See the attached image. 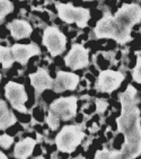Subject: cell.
I'll return each instance as SVG.
<instances>
[{"mask_svg":"<svg viewBox=\"0 0 141 159\" xmlns=\"http://www.w3.org/2000/svg\"><path fill=\"white\" fill-rule=\"evenodd\" d=\"M137 90L133 86H128L120 95L122 112L117 117V131L124 134L125 141L121 151L101 150L95 155V159H134L141 153V124L140 111L137 107Z\"/></svg>","mask_w":141,"mask_h":159,"instance_id":"1","label":"cell"},{"mask_svg":"<svg viewBox=\"0 0 141 159\" xmlns=\"http://www.w3.org/2000/svg\"><path fill=\"white\" fill-rule=\"evenodd\" d=\"M141 20V7L137 3L124 5L115 16L105 14L95 27L97 39H114L119 43L132 41L131 28Z\"/></svg>","mask_w":141,"mask_h":159,"instance_id":"2","label":"cell"},{"mask_svg":"<svg viewBox=\"0 0 141 159\" xmlns=\"http://www.w3.org/2000/svg\"><path fill=\"white\" fill-rule=\"evenodd\" d=\"M84 137L85 133L79 125H66L57 135L55 143L62 152H72L80 144Z\"/></svg>","mask_w":141,"mask_h":159,"instance_id":"3","label":"cell"},{"mask_svg":"<svg viewBox=\"0 0 141 159\" xmlns=\"http://www.w3.org/2000/svg\"><path fill=\"white\" fill-rule=\"evenodd\" d=\"M55 5H57V9H58L60 19H62L68 24L76 23L81 28L87 26V23L90 18V14H89L88 9H86V8H76L71 3L57 2Z\"/></svg>","mask_w":141,"mask_h":159,"instance_id":"4","label":"cell"},{"mask_svg":"<svg viewBox=\"0 0 141 159\" xmlns=\"http://www.w3.org/2000/svg\"><path fill=\"white\" fill-rule=\"evenodd\" d=\"M67 39L59 28L54 26H50L43 33V44L49 50V52L53 57L61 54L66 49Z\"/></svg>","mask_w":141,"mask_h":159,"instance_id":"5","label":"cell"},{"mask_svg":"<svg viewBox=\"0 0 141 159\" xmlns=\"http://www.w3.org/2000/svg\"><path fill=\"white\" fill-rule=\"evenodd\" d=\"M50 112L59 120L68 121L76 115L77 97H62L54 101L50 106Z\"/></svg>","mask_w":141,"mask_h":159,"instance_id":"6","label":"cell"},{"mask_svg":"<svg viewBox=\"0 0 141 159\" xmlns=\"http://www.w3.org/2000/svg\"><path fill=\"white\" fill-rule=\"evenodd\" d=\"M5 94L7 99L9 101L11 106L20 113H26L27 108L25 106V103L27 101V95L25 92L24 86L20 84L9 81L5 86Z\"/></svg>","mask_w":141,"mask_h":159,"instance_id":"7","label":"cell"},{"mask_svg":"<svg viewBox=\"0 0 141 159\" xmlns=\"http://www.w3.org/2000/svg\"><path fill=\"white\" fill-rule=\"evenodd\" d=\"M123 80H124V76L119 71L104 70L102 71L98 77V89L103 93H112L116 88H119Z\"/></svg>","mask_w":141,"mask_h":159,"instance_id":"8","label":"cell"},{"mask_svg":"<svg viewBox=\"0 0 141 159\" xmlns=\"http://www.w3.org/2000/svg\"><path fill=\"white\" fill-rule=\"evenodd\" d=\"M66 66L74 70L81 69L88 66V51L80 44H74L70 52L65 58Z\"/></svg>","mask_w":141,"mask_h":159,"instance_id":"9","label":"cell"},{"mask_svg":"<svg viewBox=\"0 0 141 159\" xmlns=\"http://www.w3.org/2000/svg\"><path fill=\"white\" fill-rule=\"evenodd\" d=\"M78 84H79V77L77 75L66 71H58L57 78L53 80V89L55 93L74 90Z\"/></svg>","mask_w":141,"mask_h":159,"instance_id":"10","label":"cell"},{"mask_svg":"<svg viewBox=\"0 0 141 159\" xmlns=\"http://www.w3.org/2000/svg\"><path fill=\"white\" fill-rule=\"evenodd\" d=\"M11 53L14 57V60L19 62L20 64L25 66L27 63L28 59L34 57V55L40 54V48L35 44V43H31V44H15L11 46Z\"/></svg>","mask_w":141,"mask_h":159,"instance_id":"11","label":"cell"},{"mask_svg":"<svg viewBox=\"0 0 141 159\" xmlns=\"http://www.w3.org/2000/svg\"><path fill=\"white\" fill-rule=\"evenodd\" d=\"M30 78H31L32 86L35 89L36 96L41 95L45 89L53 88V79L44 69H39L35 74H32Z\"/></svg>","mask_w":141,"mask_h":159,"instance_id":"12","label":"cell"},{"mask_svg":"<svg viewBox=\"0 0 141 159\" xmlns=\"http://www.w3.org/2000/svg\"><path fill=\"white\" fill-rule=\"evenodd\" d=\"M8 30L10 31L11 36L15 40H22L25 37H28L32 34V27L27 21L16 19L7 25Z\"/></svg>","mask_w":141,"mask_h":159,"instance_id":"13","label":"cell"},{"mask_svg":"<svg viewBox=\"0 0 141 159\" xmlns=\"http://www.w3.org/2000/svg\"><path fill=\"white\" fill-rule=\"evenodd\" d=\"M35 143H36V141L33 140L32 138L23 139L15 146L14 156L17 159H26L32 155Z\"/></svg>","mask_w":141,"mask_h":159,"instance_id":"14","label":"cell"},{"mask_svg":"<svg viewBox=\"0 0 141 159\" xmlns=\"http://www.w3.org/2000/svg\"><path fill=\"white\" fill-rule=\"evenodd\" d=\"M16 123V116L7 107V104L0 99V130H6Z\"/></svg>","mask_w":141,"mask_h":159,"instance_id":"15","label":"cell"},{"mask_svg":"<svg viewBox=\"0 0 141 159\" xmlns=\"http://www.w3.org/2000/svg\"><path fill=\"white\" fill-rule=\"evenodd\" d=\"M14 57L11 53V48L0 46V63L2 64L3 69H8L14 63Z\"/></svg>","mask_w":141,"mask_h":159,"instance_id":"16","label":"cell"},{"mask_svg":"<svg viewBox=\"0 0 141 159\" xmlns=\"http://www.w3.org/2000/svg\"><path fill=\"white\" fill-rule=\"evenodd\" d=\"M14 6L8 0H0V20H2L9 12L12 11Z\"/></svg>","mask_w":141,"mask_h":159,"instance_id":"17","label":"cell"},{"mask_svg":"<svg viewBox=\"0 0 141 159\" xmlns=\"http://www.w3.org/2000/svg\"><path fill=\"white\" fill-rule=\"evenodd\" d=\"M133 79L138 84H141V57H138L137 59V66H135L134 70H133Z\"/></svg>","mask_w":141,"mask_h":159,"instance_id":"18","label":"cell"},{"mask_svg":"<svg viewBox=\"0 0 141 159\" xmlns=\"http://www.w3.org/2000/svg\"><path fill=\"white\" fill-rule=\"evenodd\" d=\"M59 122H60V120L57 116H54L51 112H49V115L46 116V123L49 124L50 128L52 130H57L59 128Z\"/></svg>","mask_w":141,"mask_h":159,"instance_id":"19","label":"cell"},{"mask_svg":"<svg viewBox=\"0 0 141 159\" xmlns=\"http://www.w3.org/2000/svg\"><path fill=\"white\" fill-rule=\"evenodd\" d=\"M14 142V139L12 137L8 134H2L0 135V146L3 148V149H8Z\"/></svg>","mask_w":141,"mask_h":159,"instance_id":"20","label":"cell"},{"mask_svg":"<svg viewBox=\"0 0 141 159\" xmlns=\"http://www.w3.org/2000/svg\"><path fill=\"white\" fill-rule=\"evenodd\" d=\"M107 108V102L105 99H96V110H97L98 113H104L105 111Z\"/></svg>","mask_w":141,"mask_h":159,"instance_id":"21","label":"cell"},{"mask_svg":"<svg viewBox=\"0 0 141 159\" xmlns=\"http://www.w3.org/2000/svg\"><path fill=\"white\" fill-rule=\"evenodd\" d=\"M0 159H8V158H7V156L5 155V153L0 151Z\"/></svg>","mask_w":141,"mask_h":159,"instance_id":"22","label":"cell"},{"mask_svg":"<svg viewBox=\"0 0 141 159\" xmlns=\"http://www.w3.org/2000/svg\"><path fill=\"white\" fill-rule=\"evenodd\" d=\"M34 159H44L43 157H36V158H34Z\"/></svg>","mask_w":141,"mask_h":159,"instance_id":"23","label":"cell"},{"mask_svg":"<svg viewBox=\"0 0 141 159\" xmlns=\"http://www.w3.org/2000/svg\"><path fill=\"white\" fill-rule=\"evenodd\" d=\"M0 81H1V75H0Z\"/></svg>","mask_w":141,"mask_h":159,"instance_id":"24","label":"cell"}]
</instances>
